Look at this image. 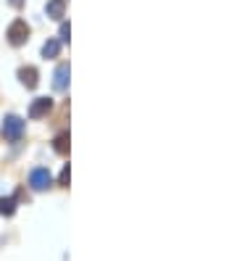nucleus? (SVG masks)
<instances>
[{
  "instance_id": "1",
  "label": "nucleus",
  "mask_w": 237,
  "mask_h": 261,
  "mask_svg": "<svg viewBox=\"0 0 237 261\" xmlns=\"http://www.w3.org/2000/svg\"><path fill=\"white\" fill-rule=\"evenodd\" d=\"M29 32H32L29 24H27L24 19H16V21H11L6 37H8V42L13 45V48H19V45H24V42L29 40Z\"/></svg>"
},
{
  "instance_id": "2",
  "label": "nucleus",
  "mask_w": 237,
  "mask_h": 261,
  "mask_svg": "<svg viewBox=\"0 0 237 261\" xmlns=\"http://www.w3.org/2000/svg\"><path fill=\"white\" fill-rule=\"evenodd\" d=\"M21 135H24V121L16 114H8L3 119V137L8 143H16V140H21Z\"/></svg>"
},
{
  "instance_id": "3",
  "label": "nucleus",
  "mask_w": 237,
  "mask_h": 261,
  "mask_svg": "<svg viewBox=\"0 0 237 261\" xmlns=\"http://www.w3.org/2000/svg\"><path fill=\"white\" fill-rule=\"evenodd\" d=\"M29 185H32V190H47L53 185V177H50V172H47L45 166H37V169H32V174H29Z\"/></svg>"
},
{
  "instance_id": "4",
  "label": "nucleus",
  "mask_w": 237,
  "mask_h": 261,
  "mask_svg": "<svg viewBox=\"0 0 237 261\" xmlns=\"http://www.w3.org/2000/svg\"><path fill=\"white\" fill-rule=\"evenodd\" d=\"M19 80H21V85H24L27 90H35V87L40 85V71H37L35 66H21V69H19Z\"/></svg>"
},
{
  "instance_id": "5",
  "label": "nucleus",
  "mask_w": 237,
  "mask_h": 261,
  "mask_svg": "<svg viewBox=\"0 0 237 261\" xmlns=\"http://www.w3.org/2000/svg\"><path fill=\"white\" fill-rule=\"evenodd\" d=\"M50 109H53V100L50 98H35V100H32V106H29V116L32 119H40Z\"/></svg>"
},
{
  "instance_id": "6",
  "label": "nucleus",
  "mask_w": 237,
  "mask_h": 261,
  "mask_svg": "<svg viewBox=\"0 0 237 261\" xmlns=\"http://www.w3.org/2000/svg\"><path fill=\"white\" fill-rule=\"evenodd\" d=\"M53 87L58 90V93H63V90L69 87V64H61L53 74Z\"/></svg>"
},
{
  "instance_id": "7",
  "label": "nucleus",
  "mask_w": 237,
  "mask_h": 261,
  "mask_svg": "<svg viewBox=\"0 0 237 261\" xmlns=\"http://www.w3.org/2000/svg\"><path fill=\"white\" fill-rule=\"evenodd\" d=\"M63 8H66V0H50L47 3V8H45V13L50 19H61L63 16Z\"/></svg>"
},
{
  "instance_id": "8",
  "label": "nucleus",
  "mask_w": 237,
  "mask_h": 261,
  "mask_svg": "<svg viewBox=\"0 0 237 261\" xmlns=\"http://www.w3.org/2000/svg\"><path fill=\"white\" fill-rule=\"evenodd\" d=\"M69 132H61L58 137H56V140H53V148H56V153H61V156H66V153H69Z\"/></svg>"
},
{
  "instance_id": "9",
  "label": "nucleus",
  "mask_w": 237,
  "mask_h": 261,
  "mask_svg": "<svg viewBox=\"0 0 237 261\" xmlns=\"http://www.w3.org/2000/svg\"><path fill=\"white\" fill-rule=\"evenodd\" d=\"M16 214V198H0V217H13Z\"/></svg>"
},
{
  "instance_id": "10",
  "label": "nucleus",
  "mask_w": 237,
  "mask_h": 261,
  "mask_svg": "<svg viewBox=\"0 0 237 261\" xmlns=\"http://www.w3.org/2000/svg\"><path fill=\"white\" fill-rule=\"evenodd\" d=\"M58 53H61V42L58 40H47L42 45V56L45 58H58Z\"/></svg>"
},
{
  "instance_id": "11",
  "label": "nucleus",
  "mask_w": 237,
  "mask_h": 261,
  "mask_svg": "<svg viewBox=\"0 0 237 261\" xmlns=\"http://www.w3.org/2000/svg\"><path fill=\"white\" fill-rule=\"evenodd\" d=\"M69 179H71V172H69V166H63V172H61V179H58V182H61L63 188H69Z\"/></svg>"
},
{
  "instance_id": "12",
  "label": "nucleus",
  "mask_w": 237,
  "mask_h": 261,
  "mask_svg": "<svg viewBox=\"0 0 237 261\" xmlns=\"http://www.w3.org/2000/svg\"><path fill=\"white\" fill-rule=\"evenodd\" d=\"M69 35H71V27L63 21V24H61V40H69Z\"/></svg>"
},
{
  "instance_id": "13",
  "label": "nucleus",
  "mask_w": 237,
  "mask_h": 261,
  "mask_svg": "<svg viewBox=\"0 0 237 261\" xmlns=\"http://www.w3.org/2000/svg\"><path fill=\"white\" fill-rule=\"evenodd\" d=\"M11 6H21V0H11Z\"/></svg>"
}]
</instances>
